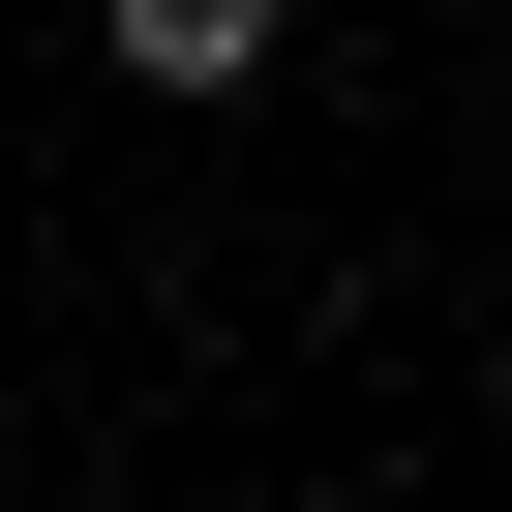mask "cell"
Instances as JSON below:
<instances>
[{"instance_id": "cell-1", "label": "cell", "mask_w": 512, "mask_h": 512, "mask_svg": "<svg viewBox=\"0 0 512 512\" xmlns=\"http://www.w3.org/2000/svg\"><path fill=\"white\" fill-rule=\"evenodd\" d=\"M91 31H121V91L211 121V91H272V61H302V0H91Z\"/></svg>"}]
</instances>
